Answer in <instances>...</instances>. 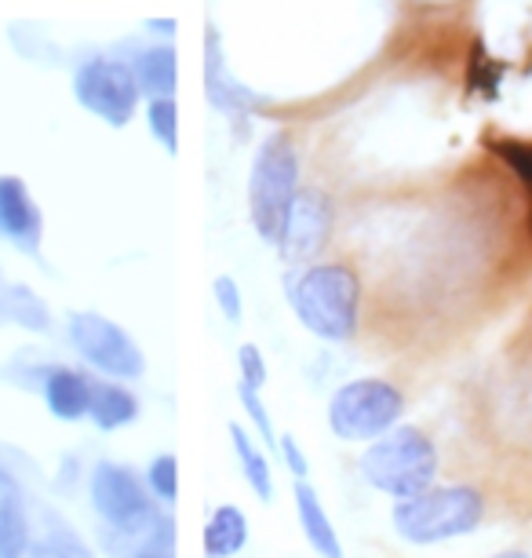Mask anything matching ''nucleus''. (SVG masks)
Returning <instances> with one entry per match:
<instances>
[{
    "mask_svg": "<svg viewBox=\"0 0 532 558\" xmlns=\"http://www.w3.org/2000/svg\"><path fill=\"white\" fill-rule=\"evenodd\" d=\"M73 96L88 113L107 121L110 129H124L135 118L143 92L139 81H135V70H128L117 59L96 56L81 62L77 73H73Z\"/></svg>",
    "mask_w": 532,
    "mask_h": 558,
    "instance_id": "6e6552de",
    "label": "nucleus"
},
{
    "mask_svg": "<svg viewBox=\"0 0 532 558\" xmlns=\"http://www.w3.org/2000/svg\"><path fill=\"white\" fill-rule=\"evenodd\" d=\"M70 343L91 368L107 373L110 380H139L146 373V354L117 322L96 311L70 314Z\"/></svg>",
    "mask_w": 532,
    "mask_h": 558,
    "instance_id": "0eeeda50",
    "label": "nucleus"
},
{
    "mask_svg": "<svg viewBox=\"0 0 532 558\" xmlns=\"http://www.w3.org/2000/svg\"><path fill=\"white\" fill-rule=\"evenodd\" d=\"M292 311L302 329L325 343H347L358 332L361 314V281L343 263H318L302 270L292 286Z\"/></svg>",
    "mask_w": 532,
    "mask_h": 558,
    "instance_id": "f257e3e1",
    "label": "nucleus"
},
{
    "mask_svg": "<svg viewBox=\"0 0 532 558\" xmlns=\"http://www.w3.org/2000/svg\"><path fill=\"white\" fill-rule=\"evenodd\" d=\"M135 558H172V551H169V544L158 541V544H146Z\"/></svg>",
    "mask_w": 532,
    "mask_h": 558,
    "instance_id": "c85d7f7f",
    "label": "nucleus"
},
{
    "mask_svg": "<svg viewBox=\"0 0 532 558\" xmlns=\"http://www.w3.org/2000/svg\"><path fill=\"white\" fill-rule=\"evenodd\" d=\"M146 29H158V34H164V37H175L180 23H175V19H150V23H146Z\"/></svg>",
    "mask_w": 532,
    "mask_h": 558,
    "instance_id": "bb28decb",
    "label": "nucleus"
},
{
    "mask_svg": "<svg viewBox=\"0 0 532 558\" xmlns=\"http://www.w3.org/2000/svg\"><path fill=\"white\" fill-rule=\"evenodd\" d=\"M40 230H45V219L26 183L18 175H0V234L12 238L18 248L37 252Z\"/></svg>",
    "mask_w": 532,
    "mask_h": 558,
    "instance_id": "9d476101",
    "label": "nucleus"
},
{
    "mask_svg": "<svg viewBox=\"0 0 532 558\" xmlns=\"http://www.w3.org/2000/svg\"><path fill=\"white\" fill-rule=\"evenodd\" d=\"M205 555L208 558H237L248 544V519L237 504H219L205 522Z\"/></svg>",
    "mask_w": 532,
    "mask_h": 558,
    "instance_id": "2eb2a0df",
    "label": "nucleus"
},
{
    "mask_svg": "<svg viewBox=\"0 0 532 558\" xmlns=\"http://www.w3.org/2000/svg\"><path fill=\"white\" fill-rule=\"evenodd\" d=\"M358 471L375 493H387L394 500H405L434 486L437 449L426 430L412 424H398V427H391L387 435L369 441V449H364L358 460Z\"/></svg>",
    "mask_w": 532,
    "mask_h": 558,
    "instance_id": "f03ea898",
    "label": "nucleus"
},
{
    "mask_svg": "<svg viewBox=\"0 0 532 558\" xmlns=\"http://www.w3.org/2000/svg\"><path fill=\"white\" fill-rule=\"evenodd\" d=\"M29 547L26 497L12 471L0 468V558H18Z\"/></svg>",
    "mask_w": 532,
    "mask_h": 558,
    "instance_id": "4468645a",
    "label": "nucleus"
},
{
    "mask_svg": "<svg viewBox=\"0 0 532 558\" xmlns=\"http://www.w3.org/2000/svg\"><path fill=\"white\" fill-rule=\"evenodd\" d=\"M496 150H499V157H504V161L515 168L521 179H525L529 191H532V146L529 143H499Z\"/></svg>",
    "mask_w": 532,
    "mask_h": 558,
    "instance_id": "a878e982",
    "label": "nucleus"
},
{
    "mask_svg": "<svg viewBox=\"0 0 532 558\" xmlns=\"http://www.w3.org/2000/svg\"><path fill=\"white\" fill-rule=\"evenodd\" d=\"M296 514H299V525H302V536H307V544L314 547L321 558H347L343 555V541L336 533V525H332L325 504H321L318 489L310 486L307 478L296 482Z\"/></svg>",
    "mask_w": 532,
    "mask_h": 558,
    "instance_id": "ddd939ff",
    "label": "nucleus"
},
{
    "mask_svg": "<svg viewBox=\"0 0 532 558\" xmlns=\"http://www.w3.org/2000/svg\"><path fill=\"white\" fill-rule=\"evenodd\" d=\"M237 398H242V405H245V413L252 416V424L259 427V438L267 441H277V435H274V424H270V413H267V405H263V398H259V387H248V384H242L237 387Z\"/></svg>",
    "mask_w": 532,
    "mask_h": 558,
    "instance_id": "5701e85b",
    "label": "nucleus"
},
{
    "mask_svg": "<svg viewBox=\"0 0 532 558\" xmlns=\"http://www.w3.org/2000/svg\"><path fill=\"white\" fill-rule=\"evenodd\" d=\"M485 519L482 493L471 486H431L394 504L391 525L405 544L431 547L474 533Z\"/></svg>",
    "mask_w": 532,
    "mask_h": 558,
    "instance_id": "7ed1b4c3",
    "label": "nucleus"
},
{
    "mask_svg": "<svg viewBox=\"0 0 532 558\" xmlns=\"http://www.w3.org/2000/svg\"><path fill=\"white\" fill-rule=\"evenodd\" d=\"M405 413V395L387 380L361 376L343 384L329 402V430L339 441H372L398 427Z\"/></svg>",
    "mask_w": 532,
    "mask_h": 558,
    "instance_id": "39448f33",
    "label": "nucleus"
},
{
    "mask_svg": "<svg viewBox=\"0 0 532 558\" xmlns=\"http://www.w3.org/2000/svg\"><path fill=\"white\" fill-rule=\"evenodd\" d=\"M88 416L99 430H121V427L135 424V416H139V402H135V395L128 391V387H121L113 380L96 384Z\"/></svg>",
    "mask_w": 532,
    "mask_h": 558,
    "instance_id": "f3484780",
    "label": "nucleus"
},
{
    "mask_svg": "<svg viewBox=\"0 0 532 558\" xmlns=\"http://www.w3.org/2000/svg\"><path fill=\"white\" fill-rule=\"evenodd\" d=\"M212 292H215V303H219V311H223V318L231 325H242L245 303H242V289H237V281L231 278V274H219V278L212 281Z\"/></svg>",
    "mask_w": 532,
    "mask_h": 558,
    "instance_id": "4be33fe9",
    "label": "nucleus"
},
{
    "mask_svg": "<svg viewBox=\"0 0 532 558\" xmlns=\"http://www.w3.org/2000/svg\"><path fill=\"white\" fill-rule=\"evenodd\" d=\"M146 486H150L153 500L164 504V508H172V504L180 500V460H175V452H161V457L150 460V468H146Z\"/></svg>",
    "mask_w": 532,
    "mask_h": 558,
    "instance_id": "aec40b11",
    "label": "nucleus"
},
{
    "mask_svg": "<svg viewBox=\"0 0 532 558\" xmlns=\"http://www.w3.org/2000/svg\"><path fill=\"white\" fill-rule=\"evenodd\" d=\"M135 81L139 92L150 99H172L175 96V81H180V59H175L172 45H158L150 51H143L135 62Z\"/></svg>",
    "mask_w": 532,
    "mask_h": 558,
    "instance_id": "dca6fc26",
    "label": "nucleus"
},
{
    "mask_svg": "<svg viewBox=\"0 0 532 558\" xmlns=\"http://www.w3.org/2000/svg\"><path fill=\"white\" fill-rule=\"evenodd\" d=\"M237 368H242V384L259 387V391H263V384H267V357H263V351H259L256 343H245L242 351H237Z\"/></svg>",
    "mask_w": 532,
    "mask_h": 558,
    "instance_id": "b1692460",
    "label": "nucleus"
},
{
    "mask_svg": "<svg viewBox=\"0 0 532 558\" xmlns=\"http://www.w3.org/2000/svg\"><path fill=\"white\" fill-rule=\"evenodd\" d=\"M205 84H208V99H212L215 110H223L226 118L242 121L248 110L256 107V96L248 88H242L231 70L223 66V45H219L215 26H208V40H205Z\"/></svg>",
    "mask_w": 532,
    "mask_h": 558,
    "instance_id": "9b49d317",
    "label": "nucleus"
},
{
    "mask_svg": "<svg viewBox=\"0 0 532 558\" xmlns=\"http://www.w3.org/2000/svg\"><path fill=\"white\" fill-rule=\"evenodd\" d=\"M40 391H45L48 413L55 420H66V424H73V420L88 416L96 384H91L85 373H77V368H51V373L45 376V387H40Z\"/></svg>",
    "mask_w": 532,
    "mask_h": 558,
    "instance_id": "f8f14e48",
    "label": "nucleus"
},
{
    "mask_svg": "<svg viewBox=\"0 0 532 558\" xmlns=\"http://www.w3.org/2000/svg\"><path fill=\"white\" fill-rule=\"evenodd\" d=\"M329 230H332V208L325 202V194L299 191L274 245L281 248L285 259H307L325 245Z\"/></svg>",
    "mask_w": 532,
    "mask_h": 558,
    "instance_id": "1a4fd4ad",
    "label": "nucleus"
},
{
    "mask_svg": "<svg viewBox=\"0 0 532 558\" xmlns=\"http://www.w3.org/2000/svg\"><path fill=\"white\" fill-rule=\"evenodd\" d=\"M277 449H281V460H285V468H288V475L292 478H307L310 475V460H307V452H302L299 446V438L296 435H281L277 438Z\"/></svg>",
    "mask_w": 532,
    "mask_h": 558,
    "instance_id": "393cba45",
    "label": "nucleus"
},
{
    "mask_svg": "<svg viewBox=\"0 0 532 558\" xmlns=\"http://www.w3.org/2000/svg\"><path fill=\"white\" fill-rule=\"evenodd\" d=\"M18 558H66V555H62L59 547H34V544H29Z\"/></svg>",
    "mask_w": 532,
    "mask_h": 558,
    "instance_id": "cd10ccee",
    "label": "nucleus"
},
{
    "mask_svg": "<svg viewBox=\"0 0 532 558\" xmlns=\"http://www.w3.org/2000/svg\"><path fill=\"white\" fill-rule=\"evenodd\" d=\"M231 441H234L237 460H242V471H245V478H248V489H252L263 504H270V500H274V471H270L267 452L259 449L252 438H248V430L242 424H231Z\"/></svg>",
    "mask_w": 532,
    "mask_h": 558,
    "instance_id": "a211bd4d",
    "label": "nucleus"
},
{
    "mask_svg": "<svg viewBox=\"0 0 532 558\" xmlns=\"http://www.w3.org/2000/svg\"><path fill=\"white\" fill-rule=\"evenodd\" d=\"M146 121H150L153 140L175 157V150H180V110H175V99H153L150 110H146Z\"/></svg>",
    "mask_w": 532,
    "mask_h": 558,
    "instance_id": "412c9836",
    "label": "nucleus"
},
{
    "mask_svg": "<svg viewBox=\"0 0 532 558\" xmlns=\"http://www.w3.org/2000/svg\"><path fill=\"white\" fill-rule=\"evenodd\" d=\"M493 558H529L525 551H499V555H493Z\"/></svg>",
    "mask_w": 532,
    "mask_h": 558,
    "instance_id": "c756f323",
    "label": "nucleus"
},
{
    "mask_svg": "<svg viewBox=\"0 0 532 558\" xmlns=\"http://www.w3.org/2000/svg\"><path fill=\"white\" fill-rule=\"evenodd\" d=\"M299 194V157L285 132L267 135L248 175V216L259 238L277 241L292 202Z\"/></svg>",
    "mask_w": 532,
    "mask_h": 558,
    "instance_id": "20e7f679",
    "label": "nucleus"
},
{
    "mask_svg": "<svg viewBox=\"0 0 532 558\" xmlns=\"http://www.w3.org/2000/svg\"><path fill=\"white\" fill-rule=\"evenodd\" d=\"M91 504H96L99 519L113 525L124 536H153L158 533V500L150 486L132 468L113 460L96 463L91 471Z\"/></svg>",
    "mask_w": 532,
    "mask_h": 558,
    "instance_id": "423d86ee",
    "label": "nucleus"
},
{
    "mask_svg": "<svg viewBox=\"0 0 532 558\" xmlns=\"http://www.w3.org/2000/svg\"><path fill=\"white\" fill-rule=\"evenodd\" d=\"M0 314H4L8 322L23 325V329H29V332H48V325H51V314L45 307V300L26 286H8L4 289V296H0Z\"/></svg>",
    "mask_w": 532,
    "mask_h": 558,
    "instance_id": "6ab92c4d",
    "label": "nucleus"
}]
</instances>
